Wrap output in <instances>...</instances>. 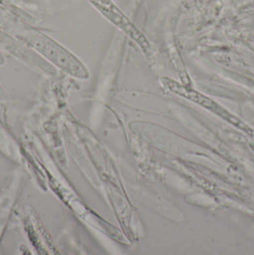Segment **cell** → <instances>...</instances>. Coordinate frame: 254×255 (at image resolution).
<instances>
[{
	"label": "cell",
	"mask_w": 254,
	"mask_h": 255,
	"mask_svg": "<svg viewBox=\"0 0 254 255\" xmlns=\"http://www.w3.org/2000/svg\"><path fill=\"white\" fill-rule=\"evenodd\" d=\"M93 6L110 22L123 30L128 36L139 44L146 55H150L151 46L145 36L132 23L112 0H88Z\"/></svg>",
	"instance_id": "3957f363"
},
{
	"label": "cell",
	"mask_w": 254,
	"mask_h": 255,
	"mask_svg": "<svg viewBox=\"0 0 254 255\" xmlns=\"http://www.w3.org/2000/svg\"><path fill=\"white\" fill-rule=\"evenodd\" d=\"M22 40L65 73L79 79H87L89 73L81 60L53 38L38 31H29L20 35Z\"/></svg>",
	"instance_id": "6da1fadb"
},
{
	"label": "cell",
	"mask_w": 254,
	"mask_h": 255,
	"mask_svg": "<svg viewBox=\"0 0 254 255\" xmlns=\"http://www.w3.org/2000/svg\"><path fill=\"white\" fill-rule=\"evenodd\" d=\"M161 81H162L163 86L166 89H168L169 91L173 92L176 95H179L185 99H187L190 102H193L197 105H201L202 107L208 109L212 113L219 116L220 118L224 119L225 121H227L228 123H230L235 128H239L241 131L247 133L248 135L254 136V131L252 128H250L249 126H247L239 118L231 114L230 111H228L226 108L221 106L219 104H217L210 98H208L203 94L199 93L191 88H188L185 85H182V84L178 83L177 81L170 80L168 78H162Z\"/></svg>",
	"instance_id": "7a4b0ae2"
}]
</instances>
